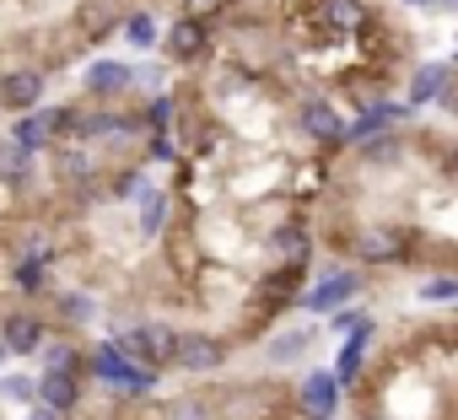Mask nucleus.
I'll return each instance as SVG.
<instances>
[{"instance_id":"39448f33","label":"nucleus","mask_w":458,"mask_h":420,"mask_svg":"<svg viewBox=\"0 0 458 420\" xmlns=\"http://www.w3.org/2000/svg\"><path fill=\"white\" fill-rule=\"evenodd\" d=\"M340 420H458V307L383 318Z\"/></svg>"},{"instance_id":"6e6552de","label":"nucleus","mask_w":458,"mask_h":420,"mask_svg":"<svg viewBox=\"0 0 458 420\" xmlns=\"http://www.w3.org/2000/svg\"><path fill=\"white\" fill-rule=\"evenodd\" d=\"M221 49V28L199 22V17H167L162 38H157V60L167 65V76H189L199 65H210Z\"/></svg>"},{"instance_id":"f257e3e1","label":"nucleus","mask_w":458,"mask_h":420,"mask_svg":"<svg viewBox=\"0 0 458 420\" xmlns=\"http://www.w3.org/2000/svg\"><path fill=\"white\" fill-rule=\"evenodd\" d=\"M173 222L157 259V318L173 323V377H216L254 356L318 270L313 216L340 162L308 135V97L265 55L226 38L173 76Z\"/></svg>"},{"instance_id":"7ed1b4c3","label":"nucleus","mask_w":458,"mask_h":420,"mask_svg":"<svg viewBox=\"0 0 458 420\" xmlns=\"http://www.w3.org/2000/svg\"><path fill=\"white\" fill-rule=\"evenodd\" d=\"M221 33L351 119L399 97L410 71L426 60L420 28L388 0H243Z\"/></svg>"},{"instance_id":"f8f14e48","label":"nucleus","mask_w":458,"mask_h":420,"mask_svg":"<svg viewBox=\"0 0 458 420\" xmlns=\"http://www.w3.org/2000/svg\"><path fill=\"white\" fill-rule=\"evenodd\" d=\"M426 17H437V22H458V0H426Z\"/></svg>"},{"instance_id":"1a4fd4ad","label":"nucleus","mask_w":458,"mask_h":420,"mask_svg":"<svg viewBox=\"0 0 458 420\" xmlns=\"http://www.w3.org/2000/svg\"><path fill=\"white\" fill-rule=\"evenodd\" d=\"M297 393H302V409H308L313 420H340L345 388L335 382L329 366H302V372H297Z\"/></svg>"},{"instance_id":"9b49d317","label":"nucleus","mask_w":458,"mask_h":420,"mask_svg":"<svg viewBox=\"0 0 458 420\" xmlns=\"http://www.w3.org/2000/svg\"><path fill=\"white\" fill-rule=\"evenodd\" d=\"M442 65H447V87H442V97H437V119L458 130V44L442 55Z\"/></svg>"},{"instance_id":"ddd939ff","label":"nucleus","mask_w":458,"mask_h":420,"mask_svg":"<svg viewBox=\"0 0 458 420\" xmlns=\"http://www.w3.org/2000/svg\"><path fill=\"white\" fill-rule=\"evenodd\" d=\"M388 6H399V12H426V0H388Z\"/></svg>"},{"instance_id":"20e7f679","label":"nucleus","mask_w":458,"mask_h":420,"mask_svg":"<svg viewBox=\"0 0 458 420\" xmlns=\"http://www.w3.org/2000/svg\"><path fill=\"white\" fill-rule=\"evenodd\" d=\"M146 0H0V119H22L119 44Z\"/></svg>"},{"instance_id":"423d86ee","label":"nucleus","mask_w":458,"mask_h":420,"mask_svg":"<svg viewBox=\"0 0 458 420\" xmlns=\"http://www.w3.org/2000/svg\"><path fill=\"white\" fill-rule=\"evenodd\" d=\"M108 420H313L297 372L226 366L216 377H173L146 399L108 393Z\"/></svg>"},{"instance_id":"4468645a","label":"nucleus","mask_w":458,"mask_h":420,"mask_svg":"<svg viewBox=\"0 0 458 420\" xmlns=\"http://www.w3.org/2000/svg\"><path fill=\"white\" fill-rule=\"evenodd\" d=\"M238 6H243V0H238Z\"/></svg>"},{"instance_id":"9d476101","label":"nucleus","mask_w":458,"mask_h":420,"mask_svg":"<svg viewBox=\"0 0 458 420\" xmlns=\"http://www.w3.org/2000/svg\"><path fill=\"white\" fill-rule=\"evenodd\" d=\"M157 38H162V22H157L151 6H140V12L124 22V33H119V44H130L135 55H157Z\"/></svg>"},{"instance_id":"f03ea898","label":"nucleus","mask_w":458,"mask_h":420,"mask_svg":"<svg viewBox=\"0 0 458 420\" xmlns=\"http://www.w3.org/2000/svg\"><path fill=\"white\" fill-rule=\"evenodd\" d=\"M318 259L383 281H458V130L404 119L345 146L329 167L318 216Z\"/></svg>"},{"instance_id":"0eeeda50","label":"nucleus","mask_w":458,"mask_h":420,"mask_svg":"<svg viewBox=\"0 0 458 420\" xmlns=\"http://www.w3.org/2000/svg\"><path fill=\"white\" fill-rule=\"evenodd\" d=\"M372 291H377V286H372L361 270L318 259V270H313V281H308V291H302V302H297V318H313V323H324V318H335V313H345V307L367 302Z\"/></svg>"}]
</instances>
